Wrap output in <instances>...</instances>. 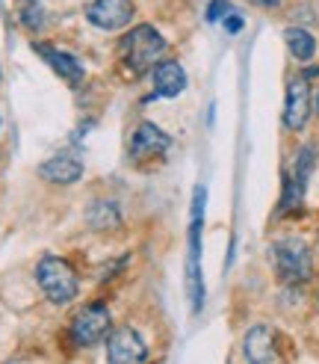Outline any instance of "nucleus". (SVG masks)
I'll list each match as a JSON object with an SVG mask.
<instances>
[{
  "label": "nucleus",
  "instance_id": "obj_9",
  "mask_svg": "<svg viewBox=\"0 0 319 364\" xmlns=\"http://www.w3.org/2000/svg\"><path fill=\"white\" fill-rule=\"evenodd\" d=\"M172 149V136L157 127L154 122H142L136 124V131L130 136V157L133 160H145V157H160Z\"/></svg>",
  "mask_w": 319,
  "mask_h": 364
},
{
  "label": "nucleus",
  "instance_id": "obj_13",
  "mask_svg": "<svg viewBox=\"0 0 319 364\" xmlns=\"http://www.w3.org/2000/svg\"><path fill=\"white\" fill-rule=\"evenodd\" d=\"M39 175L50 184H77L83 178V163L77 157H68V154H57L50 157L47 163L39 166Z\"/></svg>",
  "mask_w": 319,
  "mask_h": 364
},
{
  "label": "nucleus",
  "instance_id": "obj_2",
  "mask_svg": "<svg viewBox=\"0 0 319 364\" xmlns=\"http://www.w3.org/2000/svg\"><path fill=\"white\" fill-rule=\"evenodd\" d=\"M35 282H39L42 294L53 305H68L80 294V279H77L74 267L57 258V255H47V258L39 261V267H35Z\"/></svg>",
  "mask_w": 319,
  "mask_h": 364
},
{
  "label": "nucleus",
  "instance_id": "obj_10",
  "mask_svg": "<svg viewBox=\"0 0 319 364\" xmlns=\"http://www.w3.org/2000/svg\"><path fill=\"white\" fill-rule=\"evenodd\" d=\"M242 353L248 361H278L281 353H278V332L272 329V326H252V329L245 332L242 338Z\"/></svg>",
  "mask_w": 319,
  "mask_h": 364
},
{
  "label": "nucleus",
  "instance_id": "obj_19",
  "mask_svg": "<svg viewBox=\"0 0 319 364\" xmlns=\"http://www.w3.org/2000/svg\"><path fill=\"white\" fill-rule=\"evenodd\" d=\"M313 113L319 116V86H316V92H313Z\"/></svg>",
  "mask_w": 319,
  "mask_h": 364
},
{
  "label": "nucleus",
  "instance_id": "obj_14",
  "mask_svg": "<svg viewBox=\"0 0 319 364\" xmlns=\"http://www.w3.org/2000/svg\"><path fill=\"white\" fill-rule=\"evenodd\" d=\"M284 42H287L290 53L298 60V63H310L313 53H316V39L310 30H301V27H290L284 30Z\"/></svg>",
  "mask_w": 319,
  "mask_h": 364
},
{
  "label": "nucleus",
  "instance_id": "obj_18",
  "mask_svg": "<svg viewBox=\"0 0 319 364\" xmlns=\"http://www.w3.org/2000/svg\"><path fill=\"white\" fill-rule=\"evenodd\" d=\"M252 4L260 9H275V6H281V0H252Z\"/></svg>",
  "mask_w": 319,
  "mask_h": 364
},
{
  "label": "nucleus",
  "instance_id": "obj_8",
  "mask_svg": "<svg viewBox=\"0 0 319 364\" xmlns=\"http://www.w3.org/2000/svg\"><path fill=\"white\" fill-rule=\"evenodd\" d=\"M313 110V95L308 77H290L287 83V101H284V124L290 131H305V124Z\"/></svg>",
  "mask_w": 319,
  "mask_h": 364
},
{
  "label": "nucleus",
  "instance_id": "obj_16",
  "mask_svg": "<svg viewBox=\"0 0 319 364\" xmlns=\"http://www.w3.org/2000/svg\"><path fill=\"white\" fill-rule=\"evenodd\" d=\"M230 12H234L230 0H210V6H207V21H225Z\"/></svg>",
  "mask_w": 319,
  "mask_h": 364
},
{
  "label": "nucleus",
  "instance_id": "obj_1",
  "mask_svg": "<svg viewBox=\"0 0 319 364\" xmlns=\"http://www.w3.org/2000/svg\"><path fill=\"white\" fill-rule=\"evenodd\" d=\"M166 48L169 42L163 39V33L154 30L151 24H139L121 39V60L128 63L133 75H145V71H151L160 63Z\"/></svg>",
  "mask_w": 319,
  "mask_h": 364
},
{
  "label": "nucleus",
  "instance_id": "obj_4",
  "mask_svg": "<svg viewBox=\"0 0 319 364\" xmlns=\"http://www.w3.org/2000/svg\"><path fill=\"white\" fill-rule=\"evenodd\" d=\"M204 198L207 190L195 187L192 198V225H189V264H186V279H189V296L195 311L204 305V282H201V223H204Z\"/></svg>",
  "mask_w": 319,
  "mask_h": 364
},
{
  "label": "nucleus",
  "instance_id": "obj_3",
  "mask_svg": "<svg viewBox=\"0 0 319 364\" xmlns=\"http://www.w3.org/2000/svg\"><path fill=\"white\" fill-rule=\"evenodd\" d=\"M272 261L275 272L287 284H301L313 279V255L305 240L298 237H284L272 246Z\"/></svg>",
  "mask_w": 319,
  "mask_h": 364
},
{
  "label": "nucleus",
  "instance_id": "obj_5",
  "mask_svg": "<svg viewBox=\"0 0 319 364\" xmlns=\"http://www.w3.org/2000/svg\"><path fill=\"white\" fill-rule=\"evenodd\" d=\"M110 326H113L110 308L101 302H92V305L80 308L77 317L71 320V341H74V347L89 350V347H95L101 338H106Z\"/></svg>",
  "mask_w": 319,
  "mask_h": 364
},
{
  "label": "nucleus",
  "instance_id": "obj_11",
  "mask_svg": "<svg viewBox=\"0 0 319 364\" xmlns=\"http://www.w3.org/2000/svg\"><path fill=\"white\" fill-rule=\"evenodd\" d=\"M33 50L39 53V57L57 71V75L68 83V86H80L83 83V65H80V60L74 57V53H68V50H60V48H50V45H42V42H35L33 45Z\"/></svg>",
  "mask_w": 319,
  "mask_h": 364
},
{
  "label": "nucleus",
  "instance_id": "obj_15",
  "mask_svg": "<svg viewBox=\"0 0 319 364\" xmlns=\"http://www.w3.org/2000/svg\"><path fill=\"white\" fill-rule=\"evenodd\" d=\"M86 223L92 225L95 231H110L121 225V213L116 208V202H95L92 208L86 210Z\"/></svg>",
  "mask_w": 319,
  "mask_h": 364
},
{
  "label": "nucleus",
  "instance_id": "obj_17",
  "mask_svg": "<svg viewBox=\"0 0 319 364\" xmlns=\"http://www.w3.org/2000/svg\"><path fill=\"white\" fill-rule=\"evenodd\" d=\"M225 27H228V33H237V30H242V18H240L237 12H230V15L225 18Z\"/></svg>",
  "mask_w": 319,
  "mask_h": 364
},
{
  "label": "nucleus",
  "instance_id": "obj_7",
  "mask_svg": "<svg viewBox=\"0 0 319 364\" xmlns=\"http://www.w3.org/2000/svg\"><path fill=\"white\" fill-rule=\"evenodd\" d=\"M86 18L98 30H106V33L121 30L133 21V0H89Z\"/></svg>",
  "mask_w": 319,
  "mask_h": 364
},
{
  "label": "nucleus",
  "instance_id": "obj_6",
  "mask_svg": "<svg viewBox=\"0 0 319 364\" xmlns=\"http://www.w3.org/2000/svg\"><path fill=\"white\" fill-rule=\"evenodd\" d=\"M106 358L113 364H142L148 358V347L136 329L118 326V329L106 335Z\"/></svg>",
  "mask_w": 319,
  "mask_h": 364
},
{
  "label": "nucleus",
  "instance_id": "obj_12",
  "mask_svg": "<svg viewBox=\"0 0 319 364\" xmlns=\"http://www.w3.org/2000/svg\"><path fill=\"white\" fill-rule=\"evenodd\" d=\"M154 89L157 95L163 98H177L186 89V71L181 68V63L166 60L154 65Z\"/></svg>",
  "mask_w": 319,
  "mask_h": 364
}]
</instances>
